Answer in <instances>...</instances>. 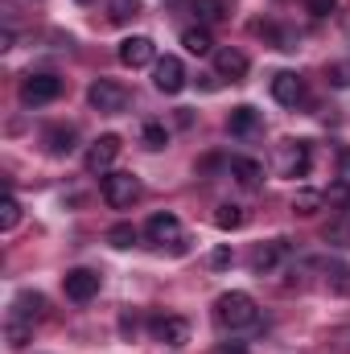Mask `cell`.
Segmentation results:
<instances>
[{"mask_svg":"<svg viewBox=\"0 0 350 354\" xmlns=\"http://www.w3.org/2000/svg\"><path fill=\"white\" fill-rule=\"evenodd\" d=\"M214 317H219L223 330H248V326L260 322V309H256V301L248 292H223L214 301Z\"/></svg>","mask_w":350,"mask_h":354,"instance_id":"1","label":"cell"},{"mask_svg":"<svg viewBox=\"0 0 350 354\" xmlns=\"http://www.w3.org/2000/svg\"><path fill=\"white\" fill-rule=\"evenodd\" d=\"M140 198V177L136 174H103V202L116 210H128Z\"/></svg>","mask_w":350,"mask_h":354,"instance_id":"2","label":"cell"},{"mask_svg":"<svg viewBox=\"0 0 350 354\" xmlns=\"http://www.w3.org/2000/svg\"><path fill=\"white\" fill-rule=\"evenodd\" d=\"M91 107L95 111H103V115H116V111H124L128 107V87H120L116 79H95L87 91Z\"/></svg>","mask_w":350,"mask_h":354,"instance_id":"3","label":"cell"},{"mask_svg":"<svg viewBox=\"0 0 350 354\" xmlns=\"http://www.w3.org/2000/svg\"><path fill=\"white\" fill-rule=\"evenodd\" d=\"M62 95V79L58 75H29L21 83V103L25 107H42V103H54Z\"/></svg>","mask_w":350,"mask_h":354,"instance_id":"4","label":"cell"},{"mask_svg":"<svg viewBox=\"0 0 350 354\" xmlns=\"http://www.w3.org/2000/svg\"><path fill=\"white\" fill-rule=\"evenodd\" d=\"M276 174L280 177H305L309 174V145L305 140H284L276 149Z\"/></svg>","mask_w":350,"mask_h":354,"instance_id":"5","label":"cell"},{"mask_svg":"<svg viewBox=\"0 0 350 354\" xmlns=\"http://www.w3.org/2000/svg\"><path fill=\"white\" fill-rule=\"evenodd\" d=\"M153 87L161 91V95H177V91L185 87V66H181V58L165 54V58L153 62Z\"/></svg>","mask_w":350,"mask_h":354,"instance_id":"6","label":"cell"},{"mask_svg":"<svg viewBox=\"0 0 350 354\" xmlns=\"http://www.w3.org/2000/svg\"><path fill=\"white\" fill-rule=\"evenodd\" d=\"M145 235H149V243H157V248H177L181 252V223H177V214H153L149 218V227H145Z\"/></svg>","mask_w":350,"mask_h":354,"instance_id":"7","label":"cell"},{"mask_svg":"<svg viewBox=\"0 0 350 354\" xmlns=\"http://www.w3.org/2000/svg\"><path fill=\"white\" fill-rule=\"evenodd\" d=\"M62 288H66V297H71V301L87 305L91 297L99 292V272H91V268H71V272L62 276Z\"/></svg>","mask_w":350,"mask_h":354,"instance_id":"8","label":"cell"},{"mask_svg":"<svg viewBox=\"0 0 350 354\" xmlns=\"http://www.w3.org/2000/svg\"><path fill=\"white\" fill-rule=\"evenodd\" d=\"M120 149H124V145H120V136H111V132H107V136H99V140L87 149V174H107V169L116 165Z\"/></svg>","mask_w":350,"mask_h":354,"instance_id":"9","label":"cell"},{"mask_svg":"<svg viewBox=\"0 0 350 354\" xmlns=\"http://www.w3.org/2000/svg\"><path fill=\"white\" fill-rule=\"evenodd\" d=\"M157 58V46H153V37H124L120 41V62L124 66H132V71H140V66H149Z\"/></svg>","mask_w":350,"mask_h":354,"instance_id":"10","label":"cell"},{"mask_svg":"<svg viewBox=\"0 0 350 354\" xmlns=\"http://www.w3.org/2000/svg\"><path fill=\"white\" fill-rule=\"evenodd\" d=\"M272 99L284 103V107H297V103L305 99L301 75H297V71H276V75H272Z\"/></svg>","mask_w":350,"mask_h":354,"instance_id":"11","label":"cell"},{"mask_svg":"<svg viewBox=\"0 0 350 354\" xmlns=\"http://www.w3.org/2000/svg\"><path fill=\"white\" fill-rule=\"evenodd\" d=\"M153 338L165 346H185L190 342V322L185 317H157L153 322Z\"/></svg>","mask_w":350,"mask_h":354,"instance_id":"12","label":"cell"},{"mask_svg":"<svg viewBox=\"0 0 350 354\" xmlns=\"http://www.w3.org/2000/svg\"><path fill=\"white\" fill-rule=\"evenodd\" d=\"M214 71L223 79H243L248 75V54L235 50V46H223V50H214Z\"/></svg>","mask_w":350,"mask_h":354,"instance_id":"13","label":"cell"},{"mask_svg":"<svg viewBox=\"0 0 350 354\" xmlns=\"http://www.w3.org/2000/svg\"><path fill=\"white\" fill-rule=\"evenodd\" d=\"M8 317H21V322H29V326L42 322V317H46V297H42V292H17Z\"/></svg>","mask_w":350,"mask_h":354,"instance_id":"14","label":"cell"},{"mask_svg":"<svg viewBox=\"0 0 350 354\" xmlns=\"http://www.w3.org/2000/svg\"><path fill=\"white\" fill-rule=\"evenodd\" d=\"M231 177L243 185V189H260V181H264V165L260 161H252V157H231Z\"/></svg>","mask_w":350,"mask_h":354,"instance_id":"15","label":"cell"},{"mask_svg":"<svg viewBox=\"0 0 350 354\" xmlns=\"http://www.w3.org/2000/svg\"><path fill=\"white\" fill-rule=\"evenodd\" d=\"M190 12L198 17V25H214L231 17V0H190Z\"/></svg>","mask_w":350,"mask_h":354,"instance_id":"16","label":"cell"},{"mask_svg":"<svg viewBox=\"0 0 350 354\" xmlns=\"http://www.w3.org/2000/svg\"><path fill=\"white\" fill-rule=\"evenodd\" d=\"M227 128H231V136H256L260 132V111L256 107H235Z\"/></svg>","mask_w":350,"mask_h":354,"instance_id":"17","label":"cell"},{"mask_svg":"<svg viewBox=\"0 0 350 354\" xmlns=\"http://www.w3.org/2000/svg\"><path fill=\"white\" fill-rule=\"evenodd\" d=\"M284 256V239H272V243H260L256 252H252V272H272L276 268V260Z\"/></svg>","mask_w":350,"mask_h":354,"instance_id":"18","label":"cell"},{"mask_svg":"<svg viewBox=\"0 0 350 354\" xmlns=\"http://www.w3.org/2000/svg\"><path fill=\"white\" fill-rule=\"evenodd\" d=\"M42 140H46L50 157H66V153H75V128H62V124H58V128H50Z\"/></svg>","mask_w":350,"mask_h":354,"instance_id":"19","label":"cell"},{"mask_svg":"<svg viewBox=\"0 0 350 354\" xmlns=\"http://www.w3.org/2000/svg\"><path fill=\"white\" fill-rule=\"evenodd\" d=\"M181 46H185L190 54H214V41H210V29H206V25L185 29V33H181Z\"/></svg>","mask_w":350,"mask_h":354,"instance_id":"20","label":"cell"},{"mask_svg":"<svg viewBox=\"0 0 350 354\" xmlns=\"http://www.w3.org/2000/svg\"><path fill=\"white\" fill-rule=\"evenodd\" d=\"M243 218H248V214H243V206H235V202H223V206L214 210V227H219V231H239Z\"/></svg>","mask_w":350,"mask_h":354,"instance_id":"21","label":"cell"},{"mask_svg":"<svg viewBox=\"0 0 350 354\" xmlns=\"http://www.w3.org/2000/svg\"><path fill=\"white\" fill-rule=\"evenodd\" d=\"M326 280H330V292H334V297H350V268L342 264V260H330Z\"/></svg>","mask_w":350,"mask_h":354,"instance_id":"22","label":"cell"},{"mask_svg":"<svg viewBox=\"0 0 350 354\" xmlns=\"http://www.w3.org/2000/svg\"><path fill=\"white\" fill-rule=\"evenodd\" d=\"M322 206H326V198H322L317 189H297V194H293V210H297L301 218H309V214H317Z\"/></svg>","mask_w":350,"mask_h":354,"instance_id":"23","label":"cell"},{"mask_svg":"<svg viewBox=\"0 0 350 354\" xmlns=\"http://www.w3.org/2000/svg\"><path fill=\"white\" fill-rule=\"evenodd\" d=\"M140 140H145V149H153V153H161V149L169 145V132H165V124H157V120H149V124H145V132H140Z\"/></svg>","mask_w":350,"mask_h":354,"instance_id":"24","label":"cell"},{"mask_svg":"<svg viewBox=\"0 0 350 354\" xmlns=\"http://www.w3.org/2000/svg\"><path fill=\"white\" fill-rule=\"evenodd\" d=\"M29 338H33V326H29V322H21V317H8V346H12V351H21Z\"/></svg>","mask_w":350,"mask_h":354,"instance_id":"25","label":"cell"},{"mask_svg":"<svg viewBox=\"0 0 350 354\" xmlns=\"http://www.w3.org/2000/svg\"><path fill=\"white\" fill-rule=\"evenodd\" d=\"M322 198H326V206H330V210H347V206H350V181H334Z\"/></svg>","mask_w":350,"mask_h":354,"instance_id":"26","label":"cell"},{"mask_svg":"<svg viewBox=\"0 0 350 354\" xmlns=\"http://www.w3.org/2000/svg\"><path fill=\"white\" fill-rule=\"evenodd\" d=\"M107 243H111V248H132V243H136V227H132V223H116V227L107 231Z\"/></svg>","mask_w":350,"mask_h":354,"instance_id":"27","label":"cell"},{"mask_svg":"<svg viewBox=\"0 0 350 354\" xmlns=\"http://www.w3.org/2000/svg\"><path fill=\"white\" fill-rule=\"evenodd\" d=\"M107 12H111V21H116V25H124V21H132V17L140 12V0H111V4H107Z\"/></svg>","mask_w":350,"mask_h":354,"instance_id":"28","label":"cell"},{"mask_svg":"<svg viewBox=\"0 0 350 354\" xmlns=\"http://www.w3.org/2000/svg\"><path fill=\"white\" fill-rule=\"evenodd\" d=\"M17 223H21V202L8 194V198H4V206H0V231H12Z\"/></svg>","mask_w":350,"mask_h":354,"instance_id":"29","label":"cell"},{"mask_svg":"<svg viewBox=\"0 0 350 354\" xmlns=\"http://www.w3.org/2000/svg\"><path fill=\"white\" fill-rule=\"evenodd\" d=\"M305 4V12H313V17H330L334 8H338V0H301Z\"/></svg>","mask_w":350,"mask_h":354,"instance_id":"30","label":"cell"},{"mask_svg":"<svg viewBox=\"0 0 350 354\" xmlns=\"http://www.w3.org/2000/svg\"><path fill=\"white\" fill-rule=\"evenodd\" d=\"M330 83L334 87H350V66H330Z\"/></svg>","mask_w":350,"mask_h":354,"instance_id":"31","label":"cell"},{"mask_svg":"<svg viewBox=\"0 0 350 354\" xmlns=\"http://www.w3.org/2000/svg\"><path fill=\"white\" fill-rule=\"evenodd\" d=\"M231 264V248H214L210 252V268H227Z\"/></svg>","mask_w":350,"mask_h":354,"instance_id":"32","label":"cell"},{"mask_svg":"<svg viewBox=\"0 0 350 354\" xmlns=\"http://www.w3.org/2000/svg\"><path fill=\"white\" fill-rule=\"evenodd\" d=\"M338 169H342V181H350V149L338 153Z\"/></svg>","mask_w":350,"mask_h":354,"instance_id":"33","label":"cell"},{"mask_svg":"<svg viewBox=\"0 0 350 354\" xmlns=\"http://www.w3.org/2000/svg\"><path fill=\"white\" fill-rule=\"evenodd\" d=\"M214 354H248V351H243L239 342H227V346H219V351H214Z\"/></svg>","mask_w":350,"mask_h":354,"instance_id":"34","label":"cell"},{"mask_svg":"<svg viewBox=\"0 0 350 354\" xmlns=\"http://www.w3.org/2000/svg\"><path fill=\"white\" fill-rule=\"evenodd\" d=\"M79 4H91V0H79Z\"/></svg>","mask_w":350,"mask_h":354,"instance_id":"35","label":"cell"},{"mask_svg":"<svg viewBox=\"0 0 350 354\" xmlns=\"http://www.w3.org/2000/svg\"><path fill=\"white\" fill-rule=\"evenodd\" d=\"M347 239H350V227H347Z\"/></svg>","mask_w":350,"mask_h":354,"instance_id":"36","label":"cell"}]
</instances>
